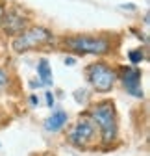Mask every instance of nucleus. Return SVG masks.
<instances>
[{"label": "nucleus", "mask_w": 150, "mask_h": 156, "mask_svg": "<svg viewBox=\"0 0 150 156\" xmlns=\"http://www.w3.org/2000/svg\"><path fill=\"white\" fill-rule=\"evenodd\" d=\"M65 123H67V113L65 112H56V113H52L48 117V121L45 123V126L50 132H58V130H61L65 126Z\"/></svg>", "instance_id": "nucleus-8"}, {"label": "nucleus", "mask_w": 150, "mask_h": 156, "mask_svg": "<svg viewBox=\"0 0 150 156\" xmlns=\"http://www.w3.org/2000/svg\"><path fill=\"white\" fill-rule=\"evenodd\" d=\"M6 86H8V74L4 69H0V93L6 89Z\"/></svg>", "instance_id": "nucleus-11"}, {"label": "nucleus", "mask_w": 150, "mask_h": 156, "mask_svg": "<svg viewBox=\"0 0 150 156\" xmlns=\"http://www.w3.org/2000/svg\"><path fill=\"white\" fill-rule=\"evenodd\" d=\"M0 24L4 26V32L9 34V35H17L19 32H22L24 26H26V19L24 15L19 11V9H9L8 13L2 15V21Z\"/></svg>", "instance_id": "nucleus-6"}, {"label": "nucleus", "mask_w": 150, "mask_h": 156, "mask_svg": "<svg viewBox=\"0 0 150 156\" xmlns=\"http://www.w3.org/2000/svg\"><path fill=\"white\" fill-rule=\"evenodd\" d=\"M52 34L43 28V26H32L28 30H22L19 32L15 41H13V50L15 52H26V50H32V48H37V47H43L46 43H52Z\"/></svg>", "instance_id": "nucleus-2"}, {"label": "nucleus", "mask_w": 150, "mask_h": 156, "mask_svg": "<svg viewBox=\"0 0 150 156\" xmlns=\"http://www.w3.org/2000/svg\"><path fill=\"white\" fill-rule=\"evenodd\" d=\"M91 119L95 121L102 130L104 143H111L117 136V117H115V106L109 101H102L95 104L89 112Z\"/></svg>", "instance_id": "nucleus-1"}, {"label": "nucleus", "mask_w": 150, "mask_h": 156, "mask_svg": "<svg viewBox=\"0 0 150 156\" xmlns=\"http://www.w3.org/2000/svg\"><path fill=\"white\" fill-rule=\"evenodd\" d=\"M63 45L72 52H82V54H107L109 52V41L106 37H93V35H76L69 37L63 41Z\"/></svg>", "instance_id": "nucleus-3"}, {"label": "nucleus", "mask_w": 150, "mask_h": 156, "mask_svg": "<svg viewBox=\"0 0 150 156\" xmlns=\"http://www.w3.org/2000/svg\"><path fill=\"white\" fill-rule=\"evenodd\" d=\"M93 134H95V126H93V123L87 121V119H82L76 126H74V130L70 134V141L76 143V145L87 143L93 138Z\"/></svg>", "instance_id": "nucleus-7"}, {"label": "nucleus", "mask_w": 150, "mask_h": 156, "mask_svg": "<svg viewBox=\"0 0 150 156\" xmlns=\"http://www.w3.org/2000/svg\"><path fill=\"white\" fill-rule=\"evenodd\" d=\"M121 78L124 89L134 95V97H143L141 91V71L137 67H121Z\"/></svg>", "instance_id": "nucleus-5"}, {"label": "nucleus", "mask_w": 150, "mask_h": 156, "mask_svg": "<svg viewBox=\"0 0 150 156\" xmlns=\"http://www.w3.org/2000/svg\"><path fill=\"white\" fill-rule=\"evenodd\" d=\"M45 97H46V104L52 106V104H54V95H52V93H46Z\"/></svg>", "instance_id": "nucleus-12"}, {"label": "nucleus", "mask_w": 150, "mask_h": 156, "mask_svg": "<svg viewBox=\"0 0 150 156\" xmlns=\"http://www.w3.org/2000/svg\"><path fill=\"white\" fill-rule=\"evenodd\" d=\"M128 58H130V62H132V63H139L143 60V52L141 50H130Z\"/></svg>", "instance_id": "nucleus-10"}, {"label": "nucleus", "mask_w": 150, "mask_h": 156, "mask_svg": "<svg viewBox=\"0 0 150 156\" xmlns=\"http://www.w3.org/2000/svg\"><path fill=\"white\" fill-rule=\"evenodd\" d=\"M37 73H39L41 84H45V86L52 84V71H50L48 60H45V58H41V60H39V63H37Z\"/></svg>", "instance_id": "nucleus-9"}, {"label": "nucleus", "mask_w": 150, "mask_h": 156, "mask_svg": "<svg viewBox=\"0 0 150 156\" xmlns=\"http://www.w3.org/2000/svg\"><path fill=\"white\" fill-rule=\"evenodd\" d=\"M115 78H117L115 71L109 69L106 63H95V65H89V69H87L89 84L100 93H106V91H109L113 87Z\"/></svg>", "instance_id": "nucleus-4"}, {"label": "nucleus", "mask_w": 150, "mask_h": 156, "mask_svg": "<svg viewBox=\"0 0 150 156\" xmlns=\"http://www.w3.org/2000/svg\"><path fill=\"white\" fill-rule=\"evenodd\" d=\"M2 15H4V8L0 6V21H2Z\"/></svg>", "instance_id": "nucleus-14"}, {"label": "nucleus", "mask_w": 150, "mask_h": 156, "mask_svg": "<svg viewBox=\"0 0 150 156\" xmlns=\"http://www.w3.org/2000/svg\"><path fill=\"white\" fill-rule=\"evenodd\" d=\"M65 63H69V65H72V63H74V58H67V60H65Z\"/></svg>", "instance_id": "nucleus-13"}]
</instances>
